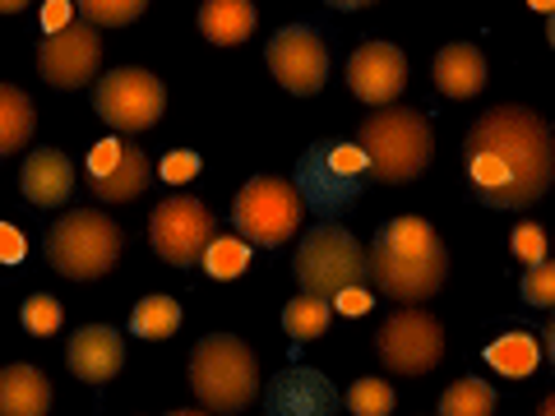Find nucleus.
<instances>
[{"mask_svg":"<svg viewBox=\"0 0 555 416\" xmlns=\"http://www.w3.org/2000/svg\"><path fill=\"white\" fill-rule=\"evenodd\" d=\"M467 185L486 208H532L555 181V139L528 107H491L463 134Z\"/></svg>","mask_w":555,"mask_h":416,"instance_id":"1","label":"nucleus"},{"mask_svg":"<svg viewBox=\"0 0 555 416\" xmlns=\"http://www.w3.org/2000/svg\"><path fill=\"white\" fill-rule=\"evenodd\" d=\"M366 264H371V283L379 297H389L398 306H416V301H430L444 287L449 250L426 218L403 213L379 227V236L371 240Z\"/></svg>","mask_w":555,"mask_h":416,"instance_id":"2","label":"nucleus"},{"mask_svg":"<svg viewBox=\"0 0 555 416\" xmlns=\"http://www.w3.org/2000/svg\"><path fill=\"white\" fill-rule=\"evenodd\" d=\"M357 148L366 153L371 181L379 185H408L430 167V153H436V139L422 112L412 107H379L375 116H366V126L357 130Z\"/></svg>","mask_w":555,"mask_h":416,"instance_id":"3","label":"nucleus"},{"mask_svg":"<svg viewBox=\"0 0 555 416\" xmlns=\"http://www.w3.org/2000/svg\"><path fill=\"white\" fill-rule=\"evenodd\" d=\"M190 389H195L204 412L232 416L259 398V361L241 338L208 334L190 352Z\"/></svg>","mask_w":555,"mask_h":416,"instance_id":"4","label":"nucleus"},{"mask_svg":"<svg viewBox=\"0 0 555 416\" xmlns=\"http://www.w3.org/2000/svg\"><path fill=\"white\" fill-rule=\"evenodd\" d=\"M297 287L306 297H320V301H338L343 291L352 287H366L371 283V264H366V246L338 227L334 218L310 227L297 246Z\"/></svg>","mask_w":555,"mask_h":416,"instance_id":"5","label":"nucleus"},{"mask_svg":"<svg viewBox=\"0 0 555 416\" xmlns=\"http://www.w3.org/2000/svg\"><path fill=\"white\" fill-rule=\"evenodd\" d=\"M120 246H126V236L98 208H69V213L51 222V232L42 240L47 264L61 277H75V283H93V277L112 273Z\"/></svg>","mask_w":555,"mask_h":416,"instance_id":"6","label":"nucleus"},{"mask_svg":"<svg viewBox=\"0 0 555 416\" xmlns=\"http://www.w3.org/2000/svg\"><path fill=\"white\" fill-rule=\"evenodd\" d=\"M371 181V167H366V153L352 144H338V139H320V144H310L297 162V195L310 213H324V218H338L347 213L361 190Z\"/></svg>","mask_w":555,"mask_h":416,"instance_id":"7","label":"nucleus"},{"mask_svg":"<svg viewBox=\"0 0 555 416\" xmlns=\"http://www.w3.org/2000/svg\"><path fill=\"white\" fill-rule=\"evenodd\" d=\"M301 213H306V204L292 181L250 177L232 204V227L241 240H250V246H287V240L297 236Z\"/></svg>","mask_w":555,"mask_h":416,"instance_id":"8","label":"nucleus"},{"mask_svg":"<svg viewBox=\"0 0 555 416\" xmlns=\"http://www.w3.org/2000/svg\"><path fill=\"white\" fill-rule=\"evenodd\" d=\"M93 112L107 120L116 134H139L167 112V89L149 69L120 65L93 83Z\"/></svg>","mask_w":555,"mask_h":416,"instance_id":"9","label":"nucleus"},{"mask_svg":"<svg viewBox=\"0 0 555 416\" xmlns=\"http://www.w3.org/2000/svg\"><path fill=\"white\" fill-rule=\"evenodd\" d=\"M375 352L389 375H426V370H436L444 356V328L436 315H426V310L403 306L379 324Z\"/></svg>","mask_w":555,"mask_h":416,"instance_id":"10","label":"nucleus"},{"mask_svg":"<svg viewBox=\"0 0 555 416\" xmlns=\"http://www.w3.org/2000/svg\"><path fill=\"white\" fill-rule=\"evenodd\" d=\"M214 236H218L214 213L190 195H171L149 213L153 250H158V259H167V264H177V269H195Z\"/></svg>","mask_w":555,"mask_h":416,"instance_id":"11","label":"nucleus"},{"mask_svg":"<svg viewBox=\"0 0 555 416\" xmlns=\"http://www.w3.org/2000/svg\"><path fill=\"white\" fill-rule=\"evenodd\" d=\"M102 65V32L93 24H65L38 42V69L51 89H83Z\"/></svg>","mask_w":555,"mask_h":416,"instance_id":"12","label":"nucleus"},{"mask_svg":"<svg viewBox=\"0 0 555 416\" xmlns=\"http://www.w3.org/2000/svg\"><path fill=\"white\" fill-rule=\"evenodd\" d=\"M264 61L273 69V79L283 83L287 93H297V98L320 93L324 79H328V51L306 24L278 28L269 38V47H264Z\"/></svg>","mask_w":555,"mask_h":416,"instance_id":"13","label":"nucleus"},{"mask_svg":"<svg viewBox=\"0 0 555 416\" xmlns=\"http://www.w3.org/2000/svg\"><path fill=\"white\" fill-rule=\"evenodd\" d=\"M149 185V153L134 139H102L89 153V190L102 204H130Z\"/></svg>","mask_w":555,"mask_h":416,"instance_id":"14","label":"nucleus"},{"mask_svg":"<svg viewBox=\"0 0 555 416\" xmlns=\"http://www.w3.org/2000/svg\"><path fill=\"white\" fill-rule=\"evenodd\" d=\"M347 89L371 107H393L408 89V56L393 42H366L347 61Z\"/></svg>","mask_w":555,"mask_h":416,"instance_id":"15","label":"nucleus"},{"mask_svg":"<svg viewBox=\"0 0 555 416\" xmlns=\"http://www.w3.org/2000/svg\"><path fill=\"white\" fill-rule=\"evenodd\" d=\"M264 416H338V389L320 370L287 366L264 385Z\"/></svg>","mask_w":555,"mask_h":416,"instance_id":"16","label":"nucleus"},{"mask_svg":"<svg viewBox=\"0 0 555 416\" xmlns=\"http://www.w3.org/2000/svg\"><path fill=\"white\" fill-rule=\"evenodd\" d=\"M65 361L83 385H107V379L120 375V366H126V338H120L112 324H83V328H75V338H69Z\"/></svg>","mask_w":555,"mask_h":416,"instance_id":"17","label":"nucleus"},{"mask_svg":"<svg viewBox=\"0 0 555 416\" xmlns=\"http://www.w3.org/2000/svg\"><path fill=\"white\" fill-rule=\"evenodd\" d=\"M20 190L38 208H65L75 195V167L61 148H38L20 171Z\"/></svg>","mask_w":555,"mask_h":416,"instance_id":"18","label":"nucleus"},{"mask_svg":"<svg viewBox=\"0 0 555 416\" xmlns=\"http://www.w3.org/2000/svg\"><path fill=\"white\" fill-rule=\"evenodd\" d=\"M430 79H436V89L444 98L467 102L486 89V56L473 42H449V47H440L436 65H430Z\"/></svg>","mask_w":555,"mask_h":416,"instance_id":"19","label":"nucleus"},{"mask_svg":"<svg viewBox=\"0 0 555 416\" xmlns=\"http://www.w3.org/2000/svg\"><path fill=\"white\" fill-rule=\"evenodd\" d=\"M51 412V379L38 366H5L0 370V416H47Z\"/></svg>","mask_w":555,"mask_h":416,"instance_id":"20","label":"nucleus"},{"mask_svg":"<svg viewBox=\"0 0 555 416\" xmlns=\"http://www.w3.org/2000/svg\"><path fill=\"white\" fill-rule=\"evenodd\" d=\"M255 5L250 0H204L199 5V32L214 47H236L255 32Z\"/></svg>","mask_w":555,"mask_h":416,"instance_id":"21","label":"nucleus"},{"mask_svg":"<svg viewBox=\"0 0 555 416\" xmlns=\"http://www.w3.org/2000/svg\"><path fill=\"white\" fill-rule=\"evenodd\" d=\"M33 130H38V112H33V98L14 83H0V158L5 153H20Z\"/></svg>","mask_w":555,"mask_h":416,"instance_id":"22","label":"nucleus"},{"mask_svg":"<svg viewBox=\"0 0 555 416\" xmlns=\"http://www.w3.org/2000/svg\"><path fill=\"white\" fill-rule=\"evenodd\" d=\"M177 328H181V306L171 297H144L130 310V334L134 338L158 342V338H171Z\"/></svg>","mask_w":555,"mask_h":416,"instance_id":"23","label":"nucleus"},{"mask_svg":"<svg viewBox=\"0 0 555 416\" xmlns=\"http://www.w3.org/2000/svg\"><path fill=\"white\" fill-rule=\"evenodd\" d=\"M486 361H491V370H500V375L524 379V375L537 370L542 352H537V342L528 334H505V338H495L491 347H486Z\"/></svg>","mask_w":555,"mask_h":416,"instance_id":"24","label":"nucleus"},{"mask_svg":"<svg viewBox=\"0 0 555 416\" xmlns=\"http://www.w3.org/2000/svg\"><path fill=\"white\" fill-rule=\"evenodd\" d=\"M495 412V389L486 379H454L440 393V416H491Z\"/></svg>","mask_w":555,"mask_h":416,"instance_id":"25","label":"nucleus"},{"mask_svg":"<svg viewBox=\"0 0 555 416\" xmlns=\"http://www.w3.org/2000/svg\"><path fill=\"white\" fill-rule=\"evenodd\" d=\"M334 324V301H320V297H301L297 301H287V310H283V328L297 342H310V338H320L324 328Z\"/></svg>","mask_w":555,"mask_h":416,"instance_id":"26","label":"nucleus"},{"mask_svg":"<svg viewBox=\"0 0 555 416\" xmlns=\"http://www.w3.org/2000/svg\"><path fill=\"white\" fill-rule=\"evenodd\" d=\"M199 264L214 273V277H222V283H228V277H241V273H246V264H250V240H241V236H214Z\"/></svg>","mask_w":555,"mask_h":416,"instance_id":"27","label":"nucleus"},{"mask_svg":"<svg viewBox=\"0 0 555 416\" xmlns=\"http://www.w3.org/2000/svg\"><path fill=\"white\" fill-rule=\"evenodd\" d=\"M75 10L93 28H126L149 10V0H75Z\"/></svg>","mask_w":555,"mask_h":416,"instance_id":"28","label":"nucleus"},{"mask_svg":"<svg viewBox=\"0 0 555 416\" xmlns=\"http://www.w3.org/2000/svg\"><path fill=\"white\" fill-rule=\"evenodd\" d=\"M343 403L352 416H389L393 412V389L385 385V379H357Z\"/></svg>","mask_w":555,"mask_h":416,"instance_id":"29","label":"nucleus"},{"mask_svg":"<svg viewBox=\"0 0 555 416\" xmlns=\"http://www.w3.org/2000/svg\"><path fill=\"white\" fill-rule=\"evenodd\" d=\"M20 320H24V328L33 338H51L61 328V320H65V310H61V301L56 297H28L24 301V310H20Z\"/></svg>","mask_w":555,"mask_h":416,"instance_id":"30","label":"nucleus"},{"mask_svg":"<svg viewBox=\"0 0 555 416\" xmlns=\"http://www.w3.org/2000/svg\"><path fill=\"white\" fill-rule=\"evenodd\" d=\"M524 297L528 306H542V310L555 306V259H542V264H532L524 273Z\"/></svg>","mask_w":555,"mask_h":416,"instance_id":"31","label":"nucleus"},{"mask_svg":"<svg viewBox=\"0 0 555 416\" xmlns=\"http://www.w3.org/2000/svg\"><path fill=\"white\" fill-rule=\"evenodd\" d=\"M509 246H514V255L524 259L528 269H532V264H542V259H551V255H546V232L537 227V222H518L514 236H509Z\"/></svg>","mask_w":555,"mask_h":416,"instance_id":"32","label":"nucleus"},{"mask_svg":"<svg viewBox=\"0 0 555 416\" xmlns=\"http://www.w3.org/2000/svg\"><path fill=\"white\" fill-rule=\"evenodd\" d=\"M190 177H199V158H195V153H167V158H163V181L181 185Z\"/></svg>","mask_w":555,"mask_h":416,"instance_id":"33","label":"nucleus"},{"mask_svg":"<svg viewBox=\"0 0 555 416\" xmlns=\"http://www.w3.org/2000/svg\"><path fill=\"white\" fill-rule=\"evenodd\" d=\"M24 250H28V246H24V236L0 222V264H20Z\"/></svg>","mask_w":555,"mask_h":416,"instance_id":"34","label":"nucleus"},{"mask_svg":"<svg viewBox=\"0 0 555 416\" xmlns=\"http://www.w3.org/2000/svg\"><path fill=\"white\" fill-rule=\"evenodd\" d=\"M366 306H371V297H366V291H361V287L343 291V297L334 301V310H352V315H357V310H366Z\"/></svg>","mask_w":555,"mask_h":416,"instance_id":"35","label":"nucleus"},{"mask_svg":"<svg viewBox=\"0 0 555 416\" xmlns=\"http://www.w3.org/2000/svg\"><path fill=\"white\" fill-rule=\"evenodd\" d=\"M61 20H65V0H51V10H47V28H51V32L65 28Z\"/></svg>","mask_w":555,"mask_h":416,"instance_id":"36","label":"nucleus"},{"mask_svg":"<svg viewBox=\"0 0 555 416\" xmlns=\"http://www.w3.org/2000/svg\"><path fill=\"white\" fill-rule=\"evenodd\" d=\"M542 342H546V356H551V366H555V320H546V328H542Z\"/></svg>","mask_w":555,"mask_h":416,"instance_id":"37","label":"nucleus"},{"mask_svg":"<svg viewBox=\"0 0 555 416\" xmlns=\"http://www.w3.org/2000/svg\"><path fill=\"white\" fill-rule=\"evenodd\" d=\"M324 5H334V10H366V5H375V0H324Z\"/></svg>","mask_w":555,"mask_h":416,"instance_id":"38","label":"nucleus"},{"mask_svg":"<svg viewBox=\"0 0 555 416\" xmlns=\"http://www.w3.org/2000/svg\"><path fill=\"white\" fill-rule=\"evenodd\" d=\"M24 5H33V0H0V14H20Z\"/></svg>","mask_w":555,"mask_h":416,"instance_id":"39","label":"nucleus"},{"mask_svg":"<svg viewBox=\"0 0 555 416\" xmlns=\"http://www.w3.org/2000/svg\"><path fill=\"white\" fill-rule=\"evenodd\" d=\"M537 416H555V393L542 398V407H537Z\"/></svg>","mask_w":555,"mask_h":416,"instance_id":"40","label":"nucleus"},{"mask_svg":"<svg viewBox=\"0 0 555 416\" xmlns=\"http://www.w3.org/2000/svg\"><path fill=\"white\" fill-rule=\"evenodd\" d=\"M532 10H546V14H555V0H528Z\"/></svg>","mask_w":555,"mask_h":416,"instance_id":"41","label":"nucleus"},{"mask_svg":"<svg viewBox=\"0 0 555 416\" xmlns=\"http://www.w3.org/2000/svg\"><path fill=\"white\" fill-rule=\"evenodd\" d=\"M546 42L555 47V14H551V20H546Z\"/></svg>","mask_w":555,"mask_h":416,"instance_id":"42","label":"nucleus"},{"mask_svg":"<svg viewBox=\"0 0 555 416\" xmlns=\"http://www.w3.org/2000/svg\"><path fill=\"white\" fill-rule=\"evenodd\" d=\"M167 416H208V412H167Z\"/></svg>","mask_w":555,"mask_h":416,"instance_id":"43","label":"nucleus"}]
</instances>
